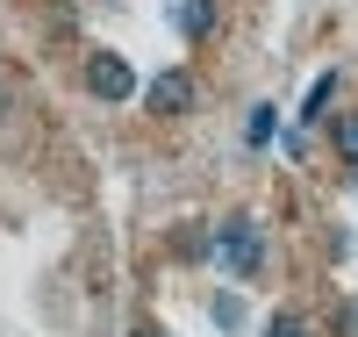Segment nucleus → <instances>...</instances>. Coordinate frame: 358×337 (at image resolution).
Wrapping results in <instances>:
<instances>
[{
	"mask_svg": "<svg viewBox=\"0 0 358 337\" xmlns=\"http://www.w3.org/2000/svg\"><path fill=\"white\" fill-rule=\"evenodd\" d=\"M86 86H94L101 101H129V94H136V72H129V65H122L115 50H101L94 65H86Z\"/></svg>",
	"mask_w": 358,
	"mask_h": 337,
	"instance_id": "f257e3e1",
	"label": "nucleus"
},
{
	"mask_svg": "<svg viewBox=\"0 0 358 337\" xmlns=\"http://www.w3.org/2000/svg\"><path fill=\"white\" fill-rule=\"evenodd\" d=\"M143 101H151V115H187L194 108V79L187 72H158L151 86H143Z\"/></svg>",
	"mask_w": 358,
	"mask_h": 337,
	"instance_id": "f03ea898",
	"label": "nucleus"
},
{
	"mask_svg": "<svg viewBox=\"0 0 358 337\" xmlns=\"http://www.w3.org/2000/svg\"><path fill=\"white\" fill-rule=\"evenodd\" d=\"M215 252H222V266H229V273H258V230H251V223H222Z\"/></svg>",
	"mask_w": 358,
	"mask_h": 337,
	"instance_id": "7ed1b4c3",
	"label": "nucleus"
},
{
	"mask_svg": "<svg viewBox=\"0 0 358 337\" xmlns=\"http://www.w3.org/2000/svg\"><path fill=\"white\" fill-rule=\"evenodd\" d=\"M179 29H187V36H208V22H215V8H208V0H179Z\"/></svg>",
	"mask_w": 358,
	"mask_h": 337,
	"instance_id": "20e7f679",
	"label": "nucleus"
},
{
	"mask_svg": "<svg viewBox=\"0 0 358 337\" xmlns=\"http://www.w3.org/2000/svg\"><path fill=\"white\" fill-rule=\"evenodd\" d=\"M337 151L358 165V115H337Z\"/></svg>",
	"mask_w": 358,
	"mask_h": 337,
	"instance_id": "39448f33",
	"label": "nucleus"
},
{
	"mask_svg": "<svg viewBox=\"0 0 358 337\" xmlns=\"http://www.w3.org/2000/svg\"><path fill=\"white\" fill-rule=\"evenodd\" d=\"M251 144H265V137H273V108H251V130H244Z\"/></svg>",
	"mask_w": 358,
	"mask_h": 337,
	"instance_id": "423d86ee",
	"label": "nucleus"
},
{
	"mask_svg": "<svg viewBox=\"0 0 358 337\" xmlns=\"http://www.w3.org/2000/svg\"><path fill=\"white\" fill-rule=\"evenodd\" d=\"M265 337H308V330L294 323V316H273V330H265Z\"/></svg>",
	"mask_w": 358,
	"mask_h": 337,
	"instance_id": "0eeeda50",
	"label": "nucleus"
}]
</instances>
